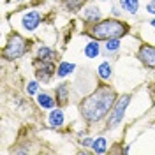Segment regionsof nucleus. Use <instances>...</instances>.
<instances>
[{
	"label": "nucleus",
	"instance_id": "f257e3e1",
	"mask_svg": "<svg viewBox=\"0 0 155 155\" xmlns=\"http://www.w3.org/2000/svg\"><path fill=\"white\" fill-rule=\"evenodd\" d=\"M115 90L107 85H99L88 97L79 104V111L87 122H99L113 109L115 106Z\"/></svg>",
	"mask_w": 155,
	"mask_h": 155
},
{
	"label": "nucleus",
	"instance_id": "f03ea898",
	"mask_svg": "<svg viewBox=\"0 0 155 155\" xmlns=\"http://www.w3.org/2000/svg\"><path fill=\"white\" fill-rule=\"evenodd\" d=\"M129 32V27L125 23L118 21V19H104L95 23L92 28L88 30V35H92L97 41H107V39H120Z\"/></svg>",
	"mask_w": 155,
	"mask_h": 155
},
{
	"label": "nucleus",
	"instance_id": "7ed1b4c3",
	"mask_svg": "<svg viewBox=\"0 0 155 155\" xmlns=\"http://www.w3.org/2000/svg\"><path fill=\"white\" fill-rule=\"evenodd\" d=\"M28 49V44L27 41L21 37L19 34H12L4 48V58L7 60H16V58H21L25 55V51Z\"/></svg>",
	"mask_w": 155,
	"mask_h": 155
},
{
	"label": "nucleus",
	"instance_id": "20e7f679",
	"mask_svg": "<svg viewBox=\"0 0 155 155\" xmlns=\"http://www.w3.org/2000/svg\"><path fill=\"white\" fill-rule=\"evenodd\" d=\"M130 99H132V95L127 94V95H122L116 101V104L113 106V109H111V115L107 116V125H106L107 129H115V127L122 122V118L125 115V109H127V106H129V102H130Z\"/></svg>",
	"mask_w": 155,
	"mask_h": 155
},
{
	"label": "nucleus",
	"instance_id": "39448f33",
	"mask_svg": "<svg viewBox=\"0 0 155 155\" xmlns=\"http://www.w3.org/2000/svg\"><path fill=\"white\" fill-rule=\"evenodd\" d=\"M137 58L141 60V64L150 69H155V46L152 44H143L137 51Z\"/></svg>",
	"mask_w": 155,
	"mask_h": 155
},
{
	"label": "nucleus",
	"instance_id": "423d86ee",
	"mask_svg": "<svg viewBox=\"0 0 155 155\" xmlns=\"http://www.w3.org/2000/svg\"><path fill=\"white\" fill-rule=\"evenodd\" d=\"M23 27L28 30V32H34V30L39 27V23H41V14L35 12V11H32V12H27L25 16H23Z\"/></svg>",
	"mask_w": 155,
	"mask_h": 155
},
{
	"label": "nucleus",
	"instance_id": "0eeeda50",
	"mask_svg": "<svg viewBox=\"0 0 155 155\" xmlns=\"http://www.w3.org/2000/svg\"><path fill=\"white\" fill-rule=\"evenodd\" d=\"M55 67H53V62H41V67L37 71V78L41 81H48L49 78L53 76Z\"/></svg>",
	"mask_w": 155,
	"mask_h": 155
},
{
	"label": "nucleus",
	"instance_id": "6e6552de",
	"mask_svg": "<svg viewBox=\"0 0 155 155\" xmlns=\"http://www.w3.org/2000/svg\"><path fill=\"white\" fill-rule=\"evenodd\" d=\"M37 57L41 58V62H55L57 60V51L48 48V46H42V48H39Z\"/></svg>",
	"mask_w": 155,
	"mask_h": 155
},
{
	"label": "nucleus",
	"instance_id": "1a4fd4ad",
	"mask_svg": "<svg viewBox=\"0 0 155 155\" xmlns=\"http://www.w3.org/2000/svg\"><path fill=\"white\" fill-rule=\"evenodd\" d=\"M48 122L51 127H62L64 125V113L60 111V109H55V111H51L48 116Z\"/></svg>",
	"mask_w": 155,
	"mask_h": 155
},
{
	"label": "nucleus",
	"instance_id": "9d476101",
	"mask_svg": "<svg viewBox=\"0 0 155 155\" xmlns=\"http://www.w3.org/2000/svg\"><path fill=\"white\" fill-rule=\"evenodd\" d=\"M83 53H85V57H88V58H97V55L101 53V48H99L97 41H90L87 46H85Z\"/></svg>",
	"mask_w": 155,
	"mask_h": 155
},
{
	"label": "nucleus",
	"instance_id": "9b49d317",
	"mask_svg": "<svg viewBox=\"0 0 155 155\" xmlns=\"http://www.w3.org/2000/svg\"><path fill=\"white\" fill-rule=\"evenodd\" d=\"M120 5H122L124 11L130 12V14H136L137 7H139V0H120Z\"/></svg>",
	"mask_w": 155,
	"mask_h": 155
},
{
	"label": "nucleus",
	"instance_id": "f8f14e48",
	"mask_svg": "<svg viewBox=\"0 0 155 155\" xmlns=\"http://www.w3.org/2000/svg\"><path fill=\"white\" fill-rule=\"evenodd\" d=\"M57 101H58V104H67V101H69V88L67 85H60V87L57 88Z\"/></svg>",
	"mask_w": 155,
	"mask_h": 155
},
{
	"label": "nucleus",
	"instance_id": "ddd939ff",
	"mask_svg": "<svg viewBox=\"0 0 155 155\" xmlns=\"http://www.w3.org/2000/svg\"><path fill=\"white\" fill-rule=\"evenodd\" d=\"M37 102L41 107H46V109H51V107L55 106V101H53V97L48 95V94H39L37 95Z\"/></svg>",
	"mask_w": 155,
	"mask_h": 155
},
{
	"label": "nucleus",
	"instance_id": "4468645a",
	"mask_svg": "<svg viewBox=\"0 0 155 155\" xmlns=\"http://www.w3.org/2000/svg\"><path fill=\"white\" fill-rule=\"evenodd\" d=\"M83 16H85L87 21H97V19H101V9L95 7V5H92V7L85 9V14Z\"/></svg>",
	"mask_w": 155,
	"mask_h": 155
},
{
	"label": "nucleus",
	"instance_id": "2eb2a0df",
	"mask_svg": "<svg viewBox=\"0 0 155 155\" xmlns=\"http://www.w3.org/2000/svg\"><path fill=\"white\" fill-rule=\"evenodd\" d=\"M74 64H69V62H62L60 65H58V69H57V74L60 78H64V76H67V74H71L72 71H74Z\"/></svg>",
	"mask_w": 155,
	"mask_h": 155
},
{
	"label": "nucleus",
	"instance_id": "dca6fc26",
	"mask_svg": "<svg viewBox=\"0 0 155 155\" xmlns=\"http://www.w3.org/2000/svg\"><path fill=\"white\" fill-rule=\"evenodd\" d=\"M99 76L102 78V79H109L111 78V65H109V62H102L101 65H99Z\"/></svg>",
	"mask_w": 155,
	"mask_h": 155
},
{
	"label": "nucleus",
	"instance_id": "f3484780",
	"mask_svg": "<svg viewBox=\"0 0 155 155\" xmlns=\"http://www.w3.org/2000/svg\"><path fill=\"white\" fill-rule=\"evenodd\" d=\"M92 146H94V152L95 153H104L106 152V139L104 137H97L95 141L92 143Z\"/></svg>",
	"mask_w": 155,
	"mask_h": 155
},
{
	"label": "nucleus",
	"instance_id": "a211bd4d",
	"mask_svg": "<svg viewBox=\"0 0 155 155\" xmlns=\"http://www.w3.org/2000/svg\"><path fill=\"white\" fill-rule=\"evenodd\" d=\"M83 2H85V0H64V5H65V9H69V11H76L83 5Z\"/></svg>",
	"mask_w": 155,
	"mask_h": 155
},
{
	"label": "nucleus",
	"instance_id": "6ab92c4d",
	"mask_svg": "<svg viewBox=\"0 0 155 155\" xmlns=\"http://www.w3.org/2000/svg\"><path fill=\"white\" fill-rule=\"evenodd\" d=\"M118 48H120V41H118V39H107L106 51H116Z\"/></svg>",
	"mask_w": 155,
	"mask_h": 155
},
{
	"label": "nucleus",
	"instance_id": "aec40b11",
	"mask_svg": "<svg viewBox=\"0 0 155 155\" xmlns=\"http://www.w3.org/2000/svg\"><path fill=\"white\" fill-rule=\"evenodd\" d=\"M27 90H28V94H37V83L35 81H30L28 85H27Z\"/></svg>",
	"mask_w": 155,
	"mask_h": 155
},
{
	"label": "nucleus",
	"instance_id": "412c9836",
	"mask_svg": "<svg viewBox=\"0 0 155 155\" xmlns=\"http://www.w3.org/2000/svg\"><path fill=\"white\" fill-rule=\"evenodd\" d=\"M146 11H148L150 14H155V0L148 2V5H146Z\"/></svg>",
	"mask_w": 155,
	"mask_h": 155
},
{
	"label": "nucleus",
	"instance_id": "4be33fe9",
	"mask_svg": "<svg viewBox=\"0 0 155 155\" xmlns=\"http://www.w3.org/2000/svg\"><path fill=\"white\" fill-rule=\"evenodd\" d=\"M92 143H94V141H92V139H88V137H87V139H83V146H90Z\"/></svg>",
	"mask_w": 155,
	"mask_h": 155
},
{
	"label": "nucleus",
	"instance_id": "5701e85b",
	"mask_svg": "<svg viewBox=\"0 0 155 155\" xmlns=\"http://www.w3.org/2000/svg\"><path fill=\"white\" fill-rule=\"evenodd\" d=\"M150 23H152V27H155V18L152 19V21H150Z\"/></svg>",
	"mask_w": 155,
	"mask_h": 155
},
{
	"label": "nucleus",
	"instance_id": "b1692460",
	"mask_svg": "<svg viewBox=\"0 0 155 155\" xmlns=\"http://www.w3.org/2000/svg\"><path fill=\"white\" fill-rule=\"evenodd\" d=\"M16 2H21V0H16Z\"/></svg>",
	"mask_w": 155,
	"mask_h": 155
}]
</instances>
